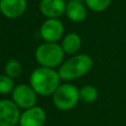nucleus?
<instances>
[{"label": "nucleus", "instance_id": "obj_1", "mask_svg": "<svg viewBox=\"0 0 126 126\" xmlns=\"http://www.w3.org/2000/svg\"><path fill=\"white\" fill-rule=\"evenodd\" d=\"M60 81L61 78L58 71L41 66L34 69L30 77L31 87L34 90L37 95L41 96L52 95L60 86Z\"/></svg>", "mask_w": 126, "mask_h": 126}, {"label": "nucleus", "instance_id": "obj_15", "mask_svg": "<svg viewBox=\"0 0 126 126\" xmlns=\"http://www.w3.org/2000/svg\"><path fill=\"white\" fill-rule=\"evenodd\" d=\"M87 7L94 12H103L111 4L112 0H84Z\"/></svg>", "mask_w": 126, "mask_h": 126}, {"label": "nucleus", "instance_id": "obj_13", "mask_svg": "<svg viewBox=\"0 0 126 126\" xmlns=\"http://www.w3.org/2000/svg\"><path fill=\"white\" fill-rule=\"evenodd\" d=\"M80 100L85 103H93L98 97V91L95 87L92 85H86L79 90Z\"/></svg>", "mask_w": 126, "mask_h": 126}, {"label": "nucleus", "instance_id": "obj_11", "mask_svg": "<svg viewBox=\"0 0 126 126\" xmlns=\"http://www.w3.org/2000/svg\"><path fill=\"white\" fill-rule=\"evenodd\" d=\"M65 15L71 22L81 23L87 17V8L83 2L68 1L66 4Z\"/></svg>", "mask_w": 126, "mask_h": 126}, {"label": "nucleus", "instance_id": "obj_18", "mask_svg": "<svg viewBox=\"0 0 126 126\" xmlns=\"http://www.w3.org/2000/svg\"><path fill=\"white\" fill-rule=\"evenodd\" d=\"M16 126H20V125H16Z\"/></svg>", "mask_w": 126, "mask_h": 126}, {"label": "nucleus", "instance_id": "obj_12", "mask_svg": "<svg viewBox=\"0 0 126 126\" xmlns=\"http://www.w3.org/2000/svg\"><path fill=\"white\" fill-rule=\"evenodd\" d=\"M82 45V38L77 32H68L62 39L61 47L66 54H75Z\"/></svg>", "mask_w": 126, "mask_h": 126}, {"label": "nucleus", "instance_id": "obj_3", "mask_svg": "<svg viewBox=\"0 0 126 126\" xmlns=\"http://www.w3.org/2000/svg\"><path fill=\"white\" fill-rule=\"evenodd\" d=\"M64 51L61 44L57 42H46L39 44L35 49V59L41 67L54 69L63 63Z\"/></svg>", "mask_w": 126, "mask_h": 126}, {"label": "nucleus", "instance_id": "obj_14", "mask_svg": "<svg viewBox=\"0 0 126 126\" xmlns=\"http://www.w3.org/2000/svg\"><path fill=\"white\" fill-rule=\"evenodd\" d=\"M4 71H5V74L7 76H9L10 78L16 79V78L21 76L23 68H22L21 63L18 60H16V59H9L6 62L5 66H4Z\"/></svg>", "mask_w": 126, "mask_h": 126}, {"label": "nucleus", "instance_id": "obj_10", "mask_svg": "<svg viewBox=\"0 0 126 126\" xmlns=\"http://www.w3.org/2000/svg\"><path fill=\"white\" fill-rule=\"evenodd\" d=\"M65 0H40L39 11L47 19H59L65 14Z\"/></svg>", "mask_w": 126, "mask_h": 126}, {"label": "nucleus", "instance_id": "obj_16", "mask_svg": "<svg viewBox=\"0 0 126 126\" xmlns=\"http://www.w3.org/2000/svg\"><path fill=\"white\" fill-rule=\"evenodd\" d=\"M14 88H15V83L12 78L7 76L6 74L0 75V94H12Z\"/></svg>", "mask_w": 126, "mask_h": 126}, {"label": "nucleus", "instance_id": "obj_7", "mask_svg": "<svg viewBox=\"0 0 126 126\" xmlns=\"http://www.w3.org/2000/svg\"><path fill=\"white\" fill-rule=\"evenodd\" d=\"M64 33V25L59 19H46L40 29V37L46 42H57Z\"/></svg>", "mask_w": 126, "mask_h": 126}, {"label": "nucleus", "instance_id": "obj_9", "mask_svg": "<svg viewBox=\"0 0 126 126\" xmlns=\"http://www.w3.org/2000/svg\"><path fill=\"white\" fill-rule=\"evenodd\" d=\"M27 0H0V13L8 19L21 17L27 10Z\"/></svg>", "mask_w": 126, "mask_h": 126}, {"label": "nucleus", "instance_id": "obj_17", "mask_svg": "<svg viewBox=\"0 0 126 126\" xmlns=\"http://www.w3.org/2000/svg\"><path fill=\"white\" fill-rule=\"evenodd\" d=\"M69 1H79V2H83L84 0H69Z\"/></svg>", "mask_w": 126, "mask_h": 126}, {"label": "nucleus", "instance_id": "obj_5", "mask_svg": "<svg viewBox=\"0 0 126 126\" xmlns=\"http://www.w3.org/2000/svg\"><path fill=\"white\" fill-rule=\"evenodd\" d=\"M12 100L22 109H28L35 105L37 100V94L27 84H19L15 86L12 92Z\"/></svg>", "mask_w": 126, "mask_h": 126}, {"label": "nucleus", "instance_id": "obj_4", "mask_svg": "<svg viewBox=\"0 0 126 126\" xmlns=\"http://www.w3.org/2000/svg\"><path fill=\"white\" fill-rule=\"evenodd\" d=\"M54 106L61 110L67 111L77 105L80 100L79 89L70 83L60 85L52 94Z\"/></svg>", "mask_w": 126, "mask_h": 126}, {"label": "nucleus", "instance_id": "obj_6", "mask_svg": "<svg viewBox=\"0 0 126 126\" xmlns=\"http://www.w3.org/2000/svg\"><path fill=\"white\" fill-rule=\"evenodd\" d=\"M20 116V108L12 99H0V126H16Z\"/></svg>", "mask_w": 126, "mask_h": 126}, {"label": "nucleus", "instance_id": "obj_8", "mask_svg": "<svg viewBox=\"0 0 126 126\" xmlns=\"http://www.w3.org/2000/svg\"><path fill=\"white\" fill-rule=\"evenodd\" d=\"M46 121V113L40 106L34 105L25 109L20 116V126H44Z\"/></svg>", "mask_w": 126, "mask_h": 126}, {"label": "nucleus", "instance_id": "obj_2", "mask_svg": "<svg viewBox=\"0 0 126 126\" xmlns=\"http://www.w3.org/2000/svg\"><path fill=\"white\" fill-rule=\"evenodd\" d=\"M93 58L86 53L76 54L64 61L59 66V76L61 80L69 82L79 79L89 73L93 67Z\"/></svg>", "mask_w": 126, "mask_h": 126}]
</instances>
